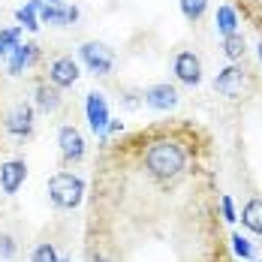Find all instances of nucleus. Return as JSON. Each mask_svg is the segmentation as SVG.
<instances>
[{
	"label": "nucleus",
	"instance_id": "nucleus-1",
	"mask_svg": "<svg viewBox=\"0 0 262 262\" xmlns=\"http://www.w3.org/2000/svg\"><path fill=\"white\" fill-rule=\"evenodd\" d=\"M145 166H148V172H151L154 178H160V181H169V178L181 175V169H184L181 145H175V142H169V139L154 142V145L148 148V154H145Z\"/></svg>",
	"mask_w": 262,
	"mask_h": 262
},
{
	"label": "nucleus",
	"instance_id": "nucleus-2",
	"mask_svg": "<svg viewBox=\"0 0 262 262\" xmlns=\"http://www.w3.org/2000/svg\"><path fill=\"white\" fill-rule=\"evenodd\" d=\"M81 193H84V184L73 172H57L49 181V196L57 208H76L81 202Z\"/></svg>",
	"mask_w": 262,
	"mask_h": 262
},
{
	"label": "nucleus",
	"instance_id": "nucleus-3",
	"mask_svg": "<svg viewBox=\"0 0 262 262\" xmlns=\"http://www.w3.org/2000/svg\"><path fill=\"white\" fill-rule=\"evenodd\" d=\"M214 88H217V94H223V97H229V100H238V97L244 94V88H247V73H244L241 67H226V70L217 76Z\"/></svg>",
	"mask_w": 262,
	"mask_h": 262
},
{
	"label": "nucleus",
	"instance_id": "nucleus-4",
	"mask_svg": "<svg viewBox=\"0 0 262 262\" xmlns=\"http://www.w3.org/2000/svg\"><path fill=\"white\" fill-rule=\"evenodd\" d=\"M81 57H84V63H88L94 73H100V76H105V73L112 70V52H108L105 46H100V42H84V46H81Z\"/></svg>",
	"mask_w": 262,
	"mask_h": 262
},
{
	"label": "nucleus",
	"instance_id": "nucleus-5",
	"mask_svg": "<svg viewBox=\"0 0 262 262\" xmlns=\"http://www.w3.org/2000/svg\"><path fill=\"white\" fill-rule=\"evenodd\" d=\"M145 103L151 105V108H160V112L175 108L178 105V91L172 84H154V88L145 91Z\"/></svg>",
	"mask_w": 262,
	"mask_h": 262
},
{
	"label": "nucleus",
	"instance_id": "nucleus-6",
	"mask_svg": "<svg viewBox=\"0 0 262 262\" xmlns=\"http://www.w3.org/2000/svg\"><path fill=\"white\" fill-rule=\"evenodd\" d=\"M175 73L184 84H199L202 79V67H199V57L193 52H181L175 57Z\"/></svg>",
	"mask_w": 262,
	"mask_h": 262
},
{
	"label": "nucleus",
	"instance_id": "nucleus-7",
	"mask_svg": "<svg viewBox=\"0 0 262 262\" xmlns=\"http://www.w3.org/2000/svg\"><path fill=\"white\" fill-rule=\"evenodd\" d=\"M52 84L54 88H70L73 81L79 79V67H76V60L73 57H57L52 63Z\"/></svg>",
	"mask_w": 262,
	"mask_h": 262
},
{
	"label": "nucleus",
	"instance_id": "nucleus-8",
	"mask_svg": "<svg viewBox=\"0 0 262 262\" xmlns=\"http://www.w3.org/2000/svg\"><path fill=\"white\" fill-rule=\"evenodd\" d=\"M57 142H60V151H63L67 160H81V154H84V142H81V136H79L76 127H60Z\"/></svg>",
	"mask_w": 262,
	"mask_h": 262
},
{
	"label": "nucleus",
	"instance_id": "nucleus-9",
	"mask_svg": "<svg viewBox=\"0 0 262 262\" xmlns=\"http://www.w3.org/2000/svg\"><path fill=\"white\" fill-rule=\"evenodd\" d=\"M25 175H27V166L21 160L6 163V166L0 169V184H3V190H6V193H15V190L21 187V181H25Z\"/></svg>",
	"mask_w": 262,
	"mask_h": 262
},
{
	"label": "nucleus",
	"instance_id": "nucleus-10",
	"mask_svg": "<svg viewBox=\"0 0 262 262\" xmlns=\"http://www.w3.org/2000/svg\"><path fill=\"white\" fill-rule=\"evenodd\" d=\"M88 121H91L94 133H103L105 130L108 115H105V100L100 97V94H88Z\"/></svg>",
	"mask_w": 262,
	"mask_h": 262
},
{
	"label": "nucleus",
	"instance_id": "nucleus-11",
	"mask_svg": "<svg viewBox=\"0 0 262 262\" xmlns=\"http://www.w3.org/2000/svg\"><path fill=\"white\" fill-rule=\"evenodd\" d=\"M241 223L250 229V232H256L262 235V199H250L244 211H241Z\"/></svg>",
	"mask_w": 262,
	"mask_h": 262
},
{
	"label": "nucleus",
	"instance_id": "nucleus-12",
	"mask_svg": "<svg viewBox=\"0 0 262 262\" xmlns=\"http://www.w3.org/2000/svg\"><path fill=\"white\" fill-rule=\"evenodd\" d=\"M30 105H15L12 108V115H9V121H6V127H9V133H18V136H25L27 130H30Z\"/></svg>",
	"mask_w": 262,
	"mask_h": 262
},
{
	"label": "nucleus",
	"instance_id": "nucleus-13",
	"mask_svg": "<svg viewBox=\"0 0 262 262\" xmlns=\"http://www.w3.org/2000/svg\"><path fill=\"white\" fill-rule=\"evenodd\" d=\"M36 103H39V108H46V112H54V108L60 105V94H57V88L39 84V88H36Z\"/></svg>",
	"mask_w": 262,
	"mask_h": 262
},
{
	"label": "nucleus",
	"instance_id": "nucleus-14",
	"mask_svg": "<svg viewBox=\"0 0 262 262\" xmlns=\"http://www.w3.org/2000/svg\"><path fill=\"white\" fill-rule=\"evenodd\" d=\"M36 46H15V57H12V73H21V67H25L27 60H33L36 57V52H33Z\"/></svg>",
	"mask_w": 262,
	"mask_h": 262
},
{
	"label": "nucleus",
	"instance_id": "nucleus-15",
	"mask_svg": "<svg viewBox=\"0 0 262 262\" xmlns=\"http://www.w3.org/2000/svg\"><path fill=\"white\" fill-rule=\"evenodd\" d=\"M223 49H226V54H229L232 60H238V57H244V52H247V49H244V39H241L238 33H229V36H226Z\"/></svg>",
	"mask_w": 262,
	"mask_h": 262
},
{
	"label": "nucleus",
	"instance_id": "nucleus-16",
	"mask_svg": "<svg viewBox=\"0 0 262 262\" xmlns=\"http://www.w3.org/2000/svg\"><path fill=\"white\" fill-rule=\"evenodd\" d=\"M217 21H220V30H223V33H226V36H229V33H235V12H232V9H229V6H223V9H220V12H217Z\"/></svg>",
	"mask_w": 262,
	"mask_h": 262
},
{
	"label": "nucleus",
	"instance_id": "nucleus-17",
	"mask_svg": "<svg viewBox=\"0 0 262 262\" xmlns=\"http://www.w3.org/2000/svg\"><path fill=\"white\" fill-rule=\"evenodd\" d=\"M205 6H208V0H181V9L190 21H196V18L205 12Z\"/></svg>",
	"mask_w": 262,
	"mask_h": 262
},
{
	"label": "nucleus",
	"instance_id": "nucleus-18",
	"mask_svg": "<svg viewBox=\"0 0 262 262\" xmlns=\"http://www.w3.org/2000/svg\"><path fill=\"white\" fill-rule=\"evenodd\" d=\"M36 6H39V3H36V0H30L25 9H18V21H21L25 27H30V30H36V27H39L36 21H33V9H36Z\"/></svg>",
	"mask_w": 262,
	"mask_h": 262
},
{
	"label": "nucleus",
	"instance_id": "nucleus-19",
	"mask_svg": "<svg viewBox=\"0 0 262 262\" xmlns=\"http://www.w3.org/2000/svg\"><path fill=\"white\" fill-rule=\"evenodd\" d=\"M33 262H57V256H54L52 244H39L36 250H33Z\"/></svg>",
	"mask_w": 262,
	"mask_h": 262
},
{
	"label": "nucleus",
	"instance_id": "nucleus-20",
	"mask_svg": "<svg viewBox=\"0 0 262 262\" xmlns=\"http://www.w3.org/2000/svg\"><path fill=\"white\" fill-rule=\"evenodd\" d=\"M232 247H235V253H238V256H244V259H247V256L253 253V247L247 244V238H241V235L232 238Z\"/></svg>",
	"mask_w": 262,
	"mask_h": 262
},
{
	"label": "nucleus",
	"instance_id": "nucleus-21",
	"mask_svg": "<svg viewBox=\"0 0 262 262\" xmlns=\"http://www.w3.org/2000/svg\"><path fill=\"white\" fill-rule=\"evenodd\" d=\"M0 46H3V52H6V49H15V46H18V30L0 33Z\"/></svg>",
	"mask_w": 262,
	"mask_h": 262
},
{
	"label": "nucleus",
	"instance_id": "nucleus-22",
	"mask_svg": "<svg viewBox=\"0 0 262 262\" xmlns=\"http://www.w3.org/2000/svg\"><path fill=\"white\" fill-rule=\"evenodd\" d=\"M12 253H15V244H12V238H9V235H0V256H3V259H9Z\"/></svg>",
	"mask_w": 262,
	"mask_h": 262
},
{
	"label": "nucleus",
	"instance_id": "nucleus-23",
	"mask_svg": "<svg viewBox=\"0 0 262 262\" xmlns=\"http://www.w3.org/2000/svg\"><path fill=\"white\" fill-rule=\"evenodd\" d=\"M223 214H226V220H235V211H232V199H223Z\"/></svg>",
	"mask_w": 262,
	"mask_h": 262
},
{
	"label": "nucleus",
	"instance_id": "nucleus-24",
	"mask_svg": "<svg viewBox=\"0 0 262 262\" xmlns=\"http://www.w3.org/2000/svg\"><path fill=\"white\" fill-rule=\"evenodd\" d=\"M91 262H108V259H105V256H94Z\"/></svg>",
	"mask_w": 262,
	"mask_h": 262
},
{
	"label": "nucleus",
	"instance_id": "nucleus-25",
	"mask_svg": "<svg viewBox=\"0 0 262 262\" xmlns=\"http://www.w3.org/2000/svg\"><path fill=\"white\" fill-rule=\"evenodd\" d=\"M0 54H3V46H0Z\"/></svg>",
	"mask_w": 262,
	"mask_h": 262
},
{
	"label": "nucleus",
	"instance_id": "nucleus-26",
	"mask_svg": "<svg viewBox=\"0 0 262 262\" xmlns=\"http://www.w3.org/2000/svg\"><path fill=\"white\" fill-rule=\"evenodd\" d=\"M259 57H262V49H259Z\"/></svg>",
	"mask_w": 262,
	"mask_h": 262
}]
</instances>
